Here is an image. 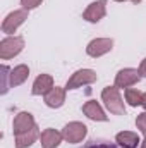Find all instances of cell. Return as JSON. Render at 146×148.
<instances>
[{
	"label": "cell",
	"instance_id": "obj_22",
	"mask_svg": "<svg viewBox=\"0 0 146 148\" xmlns=\"http://www.w3.org/2000/svg\"><path fill=\"white\" fill-rule=\"evenodd\" d=\"M139 74L141 76H146V59L141 62V66H139Z\"/></svg>",
	"mask_w": 146,
	"mask_h": 148
},
{
	"label": "cell",
	"instance_id": "obj_2",
	"mask_svg": "<svg viewBox=\"0 0 146 148\" xmlns=\"http://www.w3.org/2000/svg\"><path fill=\"white\" fill-rule=\"evenodd\" d=\"M24 47V40L21 36H10L2 40L0 43V57L2 59H10L14 55H17Z\"/></svg>",
	"mask_w": 146,
	"mask_h": 148
},
{
	"label": "cell",
	"instance_id": "obj_6",
	"mask_svg": "<svg viewBox=\"0 0 146 148\" xmlns=\"http://www.w3.org/2000/svg\"><path fill=\"white\" fill-rule=\"evenodd\" d=\"M12 127H14V134L16 136L17 134H23V133H28L29 129L35 127V119H33V115L29 112H21V114L16 115Z\"/></svg>",
	"mask_w": 146,
	"mask_h": 148
},
{
	"label": "cell",
	"instance_id": "obj_10",
	"mask_svg": "<svg viewBox=\"0 0 146 148\" xmlns=\"http://www.w3.org/2000/svg\"><path fill=\"white\" fill-rule=\"evenodd\" d=\"M62 134L55 129H45L41 134H40V140H41V147L43 148H57L62 141Z\"/></svg>",
	"mask_w": 146,
	"mask_h": 148
},
{
	"label": "cell",
	"instance_id": "obj_13",
	"mask_svg": "<svg viewBox=\"0 0 146 148\" xmlns=\"http://www.w3.org/2000/svg\"><path fill=\"white\" fill-rule=\"evenodd\" d=\"M83 112H84L89 119H93V121H107L105 112L102 110V107H100L95 100L86 102V103L83 105Z\"/></svg>",
	"mask_w": 146,
	"mask_h": 148
},
{
	"label": "cell",
	"instance_id": "obj_1",
	"mask_svg": "<svg viewBox=\"0 0 146 148\" xmlns=\"http://www.w3.org/2000/svg\"><path fill=\"white\" fill-rule=\"evenodd\" d=\"M102 98H103L107 109H108L112 114H115V115H122V114H126L124 102H122V98H120V95H119L117 86H107V88L102 91Z\"/></svg>",
	"mask_w": 146,
	"mask_h": 148
},
{
	"label": "cell",
	"instance_id": "obj_11",
	"mask_svg": "<svg viewBox=\"0 0 146 148\" xmlns=\"http://www.w3.org/2000/svg\"><path fill=\"white\" fill-rule=\"evenodd\" d=\"M64 102H65V91H64L62 88H59V86L52 88V90L45 95V103H46L48 107H52V109L60 107Z\"/></svg>",
	"mask_w": 146,
	"mask_h": 148
},
{
	"label": "cell",
	"instance_id": "obj_19",
	"mask_svg": "<svg viewBox=\"0 0 146 148\" xmlns=\"http://www.w3.org/2000/svg\"><path fill=\"white\" fill-rule=\"evenodd\" d=\"M136 126H138V129H141V133H145L146 134V112H143V114L138 115V119H136Z\"/></svg>",
	"mask_w": 146,
	"mask_h": 148
},
{
	"label": "cell",
	"instance_id": "obj_4",
	"mask_svg": "<svg viewBox=\"0 0 146 148\" xmlns=\"http://www.w3.org/2000/svg\"><path fill=\"white\" fill-rule=\"evenodd\" d=\"M95 81H96L95 71H91V69H81V71L74 73L71 76V79L67 81V90H76V88H79L83 84H91Z\"/></svg>",
	"mask_w": 146,
	"mask_h": 148
},
{
	"label": "cell",
	"instance_id": "obj_15",
	"mask_svg": "<svg viewBox=\"0 0 146 148\" xmlns=\"http://www.w3.org/2000/svg\"><path fill=\"white\" fill-rule=\"evenodd\" d=\"M117 143L124 148H138L139 143V136L138 133H131V131H124V133H119L117 134Z\"/></svg>",
	"mask_w": 146,
	"mask_h": 148
},
{
	"label": "cell",
	"instance_id": "obj_18",
	"mask_svg": "<svg viewBox=\"0 0 146 148\" xmlns=\"http://www.w3.org/2000/svg\"><path fill=\"white\" fill-rule=\"evenodd\" d=\"M10 69L7 67V66H3L2 67V93H7V90H9V83H7V79H10Z\"/></svg>",
	"mask_w": 146,
	"mask_h": 148
},
{
	"label": "cell",
	"instance_id": "obj_9",
	"mask_svg": "<svg viewBox=\"0 0 146 148\" xmlns=\"http://www.w3.org/2000/svg\"><path fill=\"white\" fill-rule=\"evenodd\" d=\"M139 71L136 69H122L115 77V86L117 88H129L139 81Z\"/></svg>",
	"mask_w": 146,
	"mask_h": 148
},
{
	"label": "cell",
	"instance_id": "obj_3",
	"mask_svg": "<svg viewBox=\"0 0 146 148\" xmlns=\"http://www.w3.org/2000/svg\"><path fill=\"white\" fill-rule=\"evenodd\" d=\"M26 19H28L26 9H23V10H14V12H10V14L3 19V23H2V31H3V33H14Z\"/></svg>",
	"mask_w": 146,
	"mask_h": 148
},
{
	"label": "cell",
	"instance_id": "obj_8",
	"mask_svg": "<svg viewBox=\"0 0 146 148\" xmlns=\"http://www.w3.org/2000/svg\"><path fill=\"white\" fill-rule=\"evenodd\" d=\"M107 12V2L105 0H98V2H93L83 14V17L89 23H98Z\"/></svg>",
	"mask_w": 146,
	"mask_h": 148
},
{
	"label": "cell",
	"instance_id": "obj_17",
	"mask_svg": "<svg viewBox=\"0 0 146 148\" xmlns=\"http://www.w3.org/2000/svg\"><path fill=\"white\" fill-rule=\"evenodd\" d=\"M126 100L129 102V105L132 107H138V105H143V93L136 88H127L126 90Z\"/></svg>",
	"mask_w": 146,
	"mask_h": 148
},
{
	"label": "cell",
	"instance_id": "obj_21",
	"mask_svg": "<svg viewBox=\"0 0 146 148\" xmlns=\"http://www.w3.org/2000/svg\"><path fill=\"white\" fill-rule=\"evenodd\" d=\"M88 148H115L113 145H105V143H98V145H91Z\"/></svg>",
	"mask_w": 146,
	"mask_h": 148
},
{
	"label": "cell",
	"instance_id": "obj_25",
	"mask_svg": "<svg viewBox=\"0 0 146 148\" xmlns=\"http://www.w3.org/2000/svg\"><path fill=\"white\" fill-rule=\"evenodd\" d=\"M132 2H134V3H139V2H141V0H132Z\"/></svg>",
	"mask_w": 146,
	"mask_h": 148
},
{
	"label": "cell",
	"instance_id": "obj_20",
	"mask_svg": "<svg viewBox=\"0 0 146 148\" xmlns=\"http://www.w3.org/2000/svg\"><path fill=\"white\" fill-rule=\"evenodd\" d=\"M21 3H23V7H24L26 10H29V9L38 7V5L41 3V0H21Z\"/></svg>",
	"mask_w": 146,
	"mask_h": 148
},
{
	"label": "cell",
	"instance_id": "obj_23",
	"mask_svg": "<svg viewBox=\"0 0 146 148\" xmlns=\"http://www.w3.org/2000/svg\"><path fill=\"white\" fill-rule=\"evenodd\" d=\"M143 107L146 109V93H143Z\"/></svg>",
	"mask_w": 146,
	"mask_h": 148
},
{
	"label": "cell",
	"instance_id": "obj_24",
	"mask_svg": "<svg viewBox=\"0 0 146 148\" xmlns=\"http://www.w3.org/2000/svg\"><path fill=\"white\" fill-rule=\"evenodd\" d=\"M141 148H146V138H145V141H143V145H141Z\"/></svg>",
	"mask_w": 146,
	"mask_h": 148
},
{
	"label": "cell",
	"instance_id": "obj_26",
	"mask_svg": "<svg viewBox=\"0 0 146 148\" xmlns=\"http://www.w3.org/2000/svg\"><path fill=\"white\" fill-rule=\"evenodd\" d=\"M115 2H124V0H115Z\"/></svg>",
	"mask_w": 146,
	"mask_h": 148
},
{
	"label": "cell",
	"instance_id": "obj_5",
	"mask_svg": "<svg viewBox=\"0 0 146 148\" xmlns=\"http://www.w3.org/2000/svg\"><path fill=\"white\" fill-rule=\"evenodd\" d=\"M86 133H88V129H86L84 124H81V122H71V124H67V126L64 127L62 136H64L69 143H79V141L84 140Z\"/></svg>",
	"mask_w": 146,
	"mask_h": 148
},
{
	"label": "cell",
	"instance_id": "obj_16",
	"mask_svg": "<svg viewBox=\"0 0 146 148\" xmlns=\"http://www.w3.org/2000/svg\"><path fill=\"white\" fill-rule=\"evenodd\" d=\"M29 76V69L28 66H17L10 71V86H17V84H23Z\"/></svg>",
	"mask_w": 146,
	"mask_h": 148
},
{
	"label": "cell",
	"instance_id": "obj_14",
	"mask_svg": "<svg viewBox=\"0 0 146 148\" xmlns=\"http://www.w3.org/2000/svg\"><path fill=\"white\" fill-rule=\"evenodd\" d=\"M38 136H40V133H38V127H36V126H35L33 129H29L28 133L17 134V136H16V148L31 147V145L35 143V140H36Z\"/></svg>",
	"mask_w": 146,
	"mask_h": 148
},
{
	"label": "cell",
	"instance_id": "obj_7",
	"mask_svg": "<svg viewBox=\"0 0 146 148\" xmlns=\"http://www.w3.org/2000/svg\"><path fill=\"white\" fill-rule=\"evenodd\" d=\"M112 47H113V41H112L110 38H96V40H93V41L88 45L86 52H88V55H91V57H100V55L110 52Z\"/></svg>",
	"mask_w": 146,
	"mask_h": 148
},
{
	"label": "cell",
	"instance_id": "obj_12",
	"mask_svg": "<svg viewBox=\"0 0 146 148\" xmlns=\"http://www.w3.org/2000/svg\"><path fill=\"white\" fill-rule=\"evenodd\" d=\"M52 88H53V79H52V76L41 74V76L36 77V81H35L31 91H33V95H46Z\"/></svg>",
	"mask_w": 146,
	"mask_h": 148
}]
</instances>
